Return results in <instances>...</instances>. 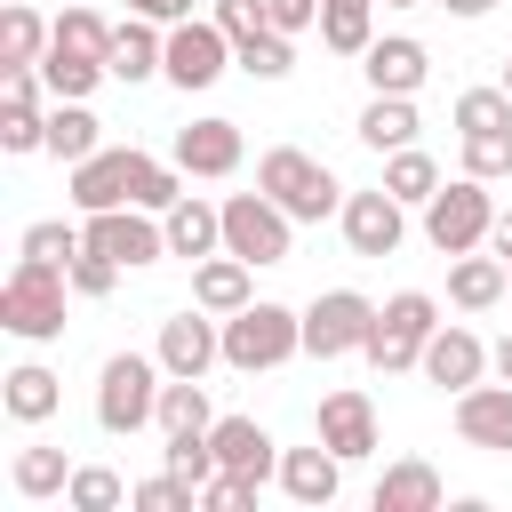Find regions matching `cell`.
<instances>
[{"label": "cell", "instance_id": "22", "mask_svg": "<svg viewBox=\"0 0 512 512\" xmlns=\"http://www.w3.org/2000/svg\"><path fill=\"white\" fill-rule=\"evenodd\" d=\"M160 224H168V256H184V264H200V256H216V248H224V200L184 192Z\"/></svg>", "mask_w": 512, "mask_h": 512}, {"label": "cell", "instance_id": "31", "mask_svg": "<svg viewBox=\"0 0 512 512\" xmlns=\"http://www.w3.org/2000/svg\"><path fill=\"white\" fill-rule=\"evenodd\" d=\"M440 184H448V176H440V160H432L424 144H400V152H384V192H392V200L424 208V200H432Z\"/></svg>", "mask_w": 512, "mask_h": 512}, {"label": "cell", "instance_id": "23", "mask_svg": "<svg viewBox=\"0 0 512 512\" xmlns=\"http://www.w3.org/2000/svg\"><path fill=\"white\" fill-rule=\"evenodd\" d=\"M504 296H512V264H504V256H480V248L448 256V304H456V312H488V304H504Z\"/></svg>", "mask_w": 512, "mask_h": 512}, {"label": "cell", "instance_id": "27", "mask_svg": "<svg viewBox=\"0 0 512 512\" xmlns=\"http://www.w3.org/2000/svg\"><path fill=\"white\" fill-rule=\"evenodd\" d=\"M440 472L424 464V456H400V464H384V480H376V512H440Z\"/></svg>", "mask_w": 512, "mask_h": 512}, {"label": "cell", "instance_id": "40", "mask_svg": "<svg viewBox=\"0 0 512 512\" xmlns=\"http://www.w3.org/2000/svg\"><path fill=\"white\" fill-rule=\"evenodd\" d=\"M136 208H152V216H168L176 200H184V168L176 160H152V152H136V192H128Z\"/></svg>", "mask_w": 512, "mask_h": 512}, {"label": "cell", "instance_id": "26", "mask_svg": "<svg viewBox=\"0 0 512 512\" xmlns=\"http://www.w3.org/2000/svg\"><path fill=\"white\" fill-rule=\"evenodd\" d=\"M160 64H168V24H152V16H128L120 24V40H112V80H160Z\"/></svg>", "mask_w": 512, "mask_h": 512}, {"label": "cell", "instance_id": "43", "mask_svg": "<svg viewBox=\"0 0 512 512\" xmlns=\"http://www.w3.org/2000/svg\"><path fill=\"white\" fill-rule=\"evenodd\" d=\"M504 120H512V96H504V80H496V88H464V96H456V136L504 128Z\"/></svg>", "mask_w": 512, "mask_h": 512}, {"label": "cell", "instance_id": "37", "mask_svg": "<svg viewBox=\"0 0 512 512\" xmlns=\"http://www.w3.org/2000/svg\"><path fill=\"white\" fill-rule=\"evenodd\" d=\"M64 504H72V512H120V504H128V480H120L112 464H72Z\"/></svg>", "mask_w": 512, "mask_h": 512}, {"label": "cell", "instance_id": "19", "mask_svg": "<svg viewBox=\"0 0 512 512\" xmlns=\"http://www.w3.org/2000/svg\"><path fill=\"white\" fill-rule=\"evenodd\" d=\"M360 72H368V96H416V88H424V72H432V56H424V40L392 32V40H368Z\"/></svg>", "mask_w": 512, "mask_h": 512}, {"label": "cell", "instance_id": "38", "mask_svg": "<svg viewBox=\"0 0 512 512\" xmlns=\"http://www.w3.org/2000/svg\"><path fill=\"white\" fill-rule=\"evenodd\" d=\"M232 64H240L248 80H288V72H296V40H288V32H256V40L232 48Z\"/></svg>", "mask_w": 512, "mask_h": 512}, {"label": "cell", "instance_id": "12", "mask_svg": "<svg viewBox=\"0 0 512 512\" xmlns=\"http://www.w3.org/2000/svg\"><path fill=\"white\" fill-rule=\"evenodd\" d=\"M152 352H160V368H168V376H208V368L224 360V320H216V312H200V304H192V312H168Z\"/></svg>", "mask_w": 512, "mask_h": 512}, {"label": "cell", "instance_id": "13", "mask_svg": "<svg viewBox=\"0 0 512 512\" xmlns=\"http://www.w3.org/2000/svg\"><path fill=\"white\" fill-rule=\"evenodd\" d=\"M280 496L304 504V512H328V504L344 496V456H336L328 440H312V448H280Z\"/></svg>", "mask_w": 512, "mask_h": 512}, {"label": "cell", "instance_id": "47", "mask_svg": "<svg viewBox=\"0 0 512 512\" xmlns=\"http://www.w3.org/2000/svg\"><path fill=\"white\" fill-rule=\"evenodd\" d=\"M248 504H256V480H240V472H216L200 488V512H248Z\"/></svg>", "mask_w": 512, "mask_h": 512}, {"label": "cell", "instance_id": "16", "mask_svg": "<svg viewBox=\"0 0 512 512\" xmlns=\"http://www.w3.org/2000/svg\"><path fill=\"white\" fill-rule=\"evenodd\" d=\"M208 440H216V456H224V472H240V480H280V440L256 424V416H216L208 424Z\"/></svg>", "mask_w": 512, "mask_h": 512}, {"label": "cell", "instance_id": "53", "mask_svg": "<svg viewBox=\"0 0 512 512\" xmlns=\"http://www.w3.org/2000/svg\"><path fill=\"white\" fill-rule=\"evenodd\" d=\"M504 96H512V56H504Z\"/></svg>", "mask_w": 512, "mask_h": 512}, {"label": "cell", "instance_id": "10", "mask_svg": "<svg viewBox=\"0 0 512 512\" xmlns=\"http://www.w3.org/2000/svg\"><path fill=\"white\" fill-rule=\"evenodd\" d=\"M88 248L96 256H112V264H128V272H144V264H160L168 256V224L152 216V208H96L88 216Z\"/></svg>", "mask_w": 512, "mask_h": 512}, {"label": "cell", "instance_id": "6", "mask_svg": "<svg viewBox=\"0 0 512 512\" xmlns=\"http://www.w3.org/2000/svg\"><path fill=\"white\" fill-rule=\"evenodd\" d=\"M488 232H496V192H488V176H448V184L424 200V240H432L440 256L488 248Z\"/></svg>", "mask_w": 512, "mask_h": 512}, {"label": "cell", "instance_id": "29", "mask_svg": "<svg viewBox=\"0 0 512 512\" xmlns=\"http://www.w3.org/2000/svg\"><path fill=\"white\" fill-rule=\"evenodd\" d=\"M376 40V0H320V48L328 56H368Z\"/></svg>", "mask_w": 512, "mask_h": 512}, {"label": "cell", "instance_id": "15", "mask_svg": "<svg viewBox=\"0 0 512 512\" xmlns=\"http://www.w3.org/2000/svg\"><path fill=\"white\" fill-rule=\"evenodd\" d=\"M128 192H136V144L128 152H88V160H72V208L80 216H96V208H128Z\"/></svg>", "mask_w": 512, "mask_h": 512}, {"label": "cell", "instance_id": "4", "mask_svg": "<svg viewBox=\"0 0 512 512\" xmlns=\"http://www.w3.org/2000/svg\"><path fill=\"white\" fill-rule=\"evenodd\" d=\"M304 352V312H288V304H240L232 320H224V368H240V376H264V368H288Z\"/></svg>", "mask_w": 512, "mask_h": 512}, {"label": "cell", "instance_id": "36", "mask_svg": "<svg viewBox=\"0 0 512 512\" xmlns=\"http://www.w3.org/2000/svg\"><path fill=\"white\" fill-rule=\"evenodd\" d=\"M88 248V224H64V216H40V224H24V240H16V256H40V264H64L72 272V256Z\"/></svg>", "mask_w": 512, "mask_h": 512}, {"label": "cell", "instance_id": "34", "mask_svg": "<svg viewBox=\"0 0 512 512\" xmlns=\"http://www.w3.org/2000/svg\"><path fill=\"white\" fill-rule=\"evenodd\" d=\"M16 496H32V504H48V496H64L72 488V464H64V448H16Z\"/></svg>", "mask_w": 512, "mask_h": 512}, {"label": "cell", "instance_id": "14", "mask_svg": "<svg viewBox=\"0 0 512 512\" xmlns=\"http://www.w3.org/2000/svg\"><path fill=\"white\" fill-rule=\"evenodd\" d=\"M456 440H464V448H496V456H512V384H504V376L456 392Z\"/></svg>", "mask_w": 512, "mask_h": 512}, {"label": "cell", "instance_id": "44", "mask_svg": "<svg viewBox=\"0 0 512 512\" xmlns=\"http://www.w3.org/2000/svg\"><path fill=\"white\" fill-rule=\"evenodd\" d=\"M128 504H136V512H200V488L176 480V472H160V480H136Z\"/></svg>", "mask_w": 512, "mask_h": 512}, {"label": "cell", "instance_id": "7", "mask_svg": "<svg viewBox=\"0 0 512 512\" xmlns=\"http://www.w3.org/2000/svg\"><path fill=\"white\" fill-rule=\"evenodd\" d=\"M224 72H232V32H224L216 16H184V24H168V64H160L168 88L200 96V88H216Z\"/></svg>", "mask_w": 512, "mask_h": 512}, {"label": "cell", "instance_id": "35", "mask_svg": "<svg viewBox=\"0 0 512 512\" xmlns=\"http://www.w3.org/2000/svg\"><path fill=\"white\" fill-rule=\"evenodd\" d=\"M40 80H48V96H96V80H112V72H104L96 56H80V48H56V40H48Z\"/></svg>", "mask_w": 512, "mask_h": 512}, {"label": "cell", "instance_id": "41", "mask_svg": "<svg viewBox=\"0 0 512 512\" xmlns=\"http://www.w3.org/2000/svg\"><path fill=\"white\" fill-rule=\"evenodd\" d=\"M160 456H168V472H176V480H192V488H208V480L224 472V456H216V440H208V432H168V448H160Z\"/></svg>", "mask_w": 512, "mask_h": 512}, {"label": "cell", "instance_id": "28", "mask_svg": "<svg viewBox=\"0 0 512 512\" xmlns=\"http://www.w3.org/2000/svg\"><path fill=\"white\" fill-rule=\"evenodd\" d=\"M416 96H368L360 104V120H352V136L368 144V152H400V144H416Z\"/></svg>", "mask_w": 512, "mask_h": 512}, {"label": "cell", "instance_id": "52", "mask_svg": "<svg viewBox=\"0 0 512 512\" xmlns=\"http://www.w3.org/2000/svg\"><path fill=\"white\" fill-rule=\"evenodd\" d=\"M488 368H496V376L512 384V336H504V344H488Z\"/></svg>", "mask_w": 512, "mask_h": 512}, {"label": "cell", "instance_id": "42", "mask_svg": "<svg viewBox=\"0 0 512 512\" xmlns=\"http://www.w3.org/2000/svg\"><path fill=\"white\" fill-rule=\"evenodd\" d=\"M456 160H464V176H512V120L504 128H480V136H456Z\"/></svg>", "mask_w": 512, "mask_h": 512}, {"label": "cell", "instance_id": "45", "mask_svg": "<svg viewBox=\"0 0 512 512\" xmlns=\"http://www.w3.org/2000/svg\"><path fill=\"white\" fill-rule=\"evenodd\" d=\"M120 272H128V264H112V256H96V248H80V256H72V296H112V288H120Z\"/></svg>", "mask_w": 512, "mask_h": 512}, {"label": "cell", "instance_id": "21", "mask_svg": "<svg viewBox=\"0 0 512 512\" xmlns=\"http://www.w3.org/2000/svg\"><path fill=\"white\" fill-rule=\"evenodd\" d=\"M256 264L248 256H232V248H216V256H200L192 264V304L200 312H216V320H232L240 304H256V280H248Z\"/></svg>", "mask_w": 512, "mask_h": 512}, {"label": "cell", "instance_id": "54", "mask_svg": "<svg viewBox=\"0 0 512 512\" xmlns=\"http://www.w3.org/2000/svg\"><path fill=\"white\" fill-rule=\"evenodd\" d=\"M384 8H424V0H384Z\"/></svg>", "mask_w": 512, "mask_h": 512}, {"label": "cell", "instance_id": "2", "mask_svg": "<svg viewBox=\"0 0 512 512\" xmlns=\"http://www.w3.org/2000/svg\"><path fill=\"white\" fill-rule=\"evenodd\" d=\"M160 384H168L160 352H112V360L96 368V424H104L112 440L144 432V424L160 416Z\"/></svg>", "mask_w": 512, "mask_h": 512}, {"label": "cell", "instance_id": "30", "mask_svg": "<svg viewBox=\"0 0 512 512\" xmlns=\"http://www.w3.org/2000/svg\"><path fill=\"white\" fill-rule=\"evenodd\" d=\"M112 40H120V24H104L96 0H64V16H56V48H80V56H96V64L112 72Z\"/></svg>", "mask_w": 512, "mask_h": 512}, {"label": "cell", "instance_id": "49", "mask_svg": "<svg viewBox=\"0 0 512 512\" xmlns=\"http://www.w3.org/2000/svg\"><path fill=\"white\" fill-rule=\"evenodd\" d=\"M128 16H152V24H184L192 0H128Z\"/></svg>", "mask_w": 512, "mask_h": 512}, {"label": "cell", "instance_id": "50", "mask_svg": "<svg viewBox=\"0 0 512 512\" xmlns=\"http://www.w3.org/2000/svg\"><path fill=\"white\" fill-rule=\"evenodd\" d=\"M488 248H496V256L512 264V208H496V232H488Z\"/></svg>", "mask_w": 512, "mask_h": 512}, {"label": "cell", "instance_id": "17", "mask_svg": "<svg viewBox=\"0 0 512 512\" xmlns=\"http://www.w3.org/2000/svg\"><path fill=\"white\" fill-rule=\"evenodd\" d=\"M424 376H432L440 392H464V384H480V376H488V344H480L464 320H440V328H432V344H424Z\"/></svg>", "mask_w": 512, "mask_h": 512}, {"label": "cell", "instance_id": "48", "mask_svg": "<svg viewBox=\"0 0 512 512\" xmlns=\"http://www.w3.org/2000/svg\"><path fill=\"white\" fill-rule=\"evenodd\" d=\"M264 16H272V32H288V40H296V32H312V24H320V0H264Z\"/></svg>", "mask_w": 512, "mask_h": 512}, {"label": "cell", "instance_id": "32", "mask_svg": "<svg viewBox=\"0 0 512 512\" xmlns=\"http://www.w3.org/2000/svg\"><path fill=\"white\" fill-rule=\"evenodd\" d=\"M48 40H56V24L40 16V8H0V64H40L48 56Z\"/></svg>", "mask_w": 512, "mask_h": 512}, {"label": "cell", "instance_id": "33", "mask_svg": "<svg viewBox=\"0 0 512 512\" xmlns=\"http://www.w3.org/2000/svg\"><path fill=\"white\" fill-rule=\"evenodd\" d=\"M160 432H208L216 424V408H208V384L200 376H168L160 384V416H152Z\"/></svg>", "mask_w": 512, "mask_h": 512}, {"label": "cell", "instance_id": "8", "mask_svg": "<svg viewBox=\"0 0 512 512\" xmlns=\"http://www.w3.org/2000/svg\"><path fill=\"white\" fill-rule=\"evenodd\" d=\"M288 240H296V216H288L264 184L224 200V248H232V256H248V264H288Z\"/></svg>", "mask_w": 512, "mask_h": 512}, {"label": "cell", "instance_id": "39", "mask_svg": "<svg viewBox=\"0 0 512 512\" xmlns=\"http://www.w3.org/2000/svg\"><path fill=\"white\" fill-rule=\"evenodd\" d=\"M40 144H48L40 96H0V152H40Z\"/></svg>", "mask_w": 512, "mask_h": 512}, {"label": "cell", "instance_id": "25", "mask_svg": "<svg viewBox=\"0 0 512 512\" xmlns=\"http://www.w3.org/2000/svg\"><path fill=\"white\" fill-rule=\"evenodd\" d=\"M0 408H8L16 424H48V416L64 408V384H56V368H40V360H16V368L0 376Z\"/></svg>", "mask_w": 512, "mask_h": 512}, {"label": "cell", "instance_id": "11", "mask_svg": "<svg viewBox=\"0 0 512 512\" xmlns=\"http://www.w3.org/2000/svg\"><path fill=\"white\" fill-rule=\"evenodd\" d=\"M336 224H344V248L352 256H392L408 240V200H392L384 184H368V192H344Z\"/></svg>", "mask_w": 512, "mask_h": 512}, {"label": "cell", "instance_id": "9", "mask_svg": "<svg viewBox=\"0 0 512 512\" xmlns=\"http://www.w3.org/2000/svg\"><path fill=\"white\" fill-rule=\"evenodd\" d=\"M368 328H376V304L360 288H328L304 304V352L312 360H344V352H368Z\"/></svg>", "mask_w": 512, "mask_h": 512}, {"label": "cell", "instance_id": "46", "mask_svg": "<svg viewBox=\"0 0 512 512\" xmlns=\"http://www.w3.org/2000/svg\"><path fill=\"white\" fill-rule=\"evenodd\" d=\"M208 16L232 32V48L240 40H256V32H272V16H264V0H208Z\"/></svg>", "mask_w": 512, "mask_h": 512}, {"label": "cell", "instance_id": "5", "mask_svg": "<svg viewBox=\"0 0 512 512\" xmlns=\"http://www.w3.org/2000/svg\"><path fill=\"white\" fill-rule=\"evenodd\" d=\"M432 328H440V304H432L424 288L384 296V304H376V328H368V368H376V376H408V368H424Z\"/></svg>", "mask_w": 512, "mask_h": 512}, {"label": "cell", "instance_id": "24", "mask_svg": "<svg viewBox=\"0 0 512 512\" xmlns=\"http://www.w3.org/2000/svg\"><path fill=\"white\" fill-rule=\"evenodd\" d=\"M48 160H88V152H104V120L88 112V96H48V144H40Z\"/></svg>", "mask_w": 512, "mask_h": 512}, {"label": "cell", "instance_id": "18", "mask_svg": "<svg viewBox=\"0 0 512 512\" xmlns=\"http://www.w3.org/2000/svg\"><path fill=\"white\" fill-rule=\"evenodd\" d=\"M312 432L344 456V464H360V456H376V408H368V392H328L320 400V416H312Z\"/></svg>", "mask_w": 512, "mask_h": 512}, {"label": "cell", "instance_id": "20", "mask_svg": "<svg viewBox=\"0 0 512 512\" xmlns=\"http://www.w3.org/2000/svg\"><path fill=\"white\" fill-rule=\"evenodd\" d=\"M240 152H248V144H240V120H216V112H208V120L176 128V168H184V176H232Z\"/></svg>", "mask_w": 512, "mask_h": 512}, {"label": "cell", "instance_id": "3", "mask_svg": "<svg viewBox=\"0 0 512 512\" xmlns=\"http://www.w3.org/2000/svg\"><path fill=\"white\" fill-rule=\"evenodd\" d=\"M256 184L296 216V224H328L336 208H344V184H336V168L328 160H312L304 144H272L264 160H256Z\"/></svg>", "mask_w": 512, "mask_h": 512}, {"label": "cell", "instance_id": "1", "mask_svg": "<svg viewBox=\"0 0 512 512\" xmlns=\"http://www.w3.org/2000/svg\"><path fill=\"white\" fill-rule=\"evenodd\" d=\"M64 296H72V272H64V264L16 256V272H8V288H0V328L24 336V344H56V336H64Z\"/></svg>", "mask_w": 512, "mask_h": 512}, {"label": "cell", "instance_id": "51", "mask_svg": "<svg viewBox=\"0 0 512 512\" xmlns=\"http://www.w3.org/2000/svg\"><path fill=\"white\" fill-rule=\"evenodd\" d=\"M440 8H448V16H456V24H480V16H488V8H496V0H440Z\"/></svg>", "mask_w": 512, "mask_h": 512}]
</instances>
